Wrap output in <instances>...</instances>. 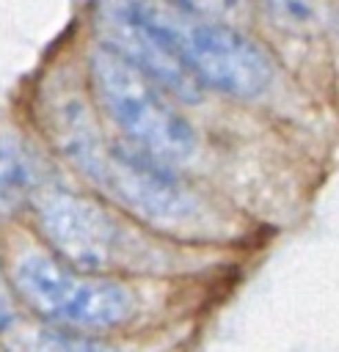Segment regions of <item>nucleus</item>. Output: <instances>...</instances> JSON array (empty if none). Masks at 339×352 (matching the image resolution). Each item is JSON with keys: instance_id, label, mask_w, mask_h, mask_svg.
<instances>
[{"instance_id": "obj_9", "label": "nucleus", "mask_w": 339, "mask_h": 352, "mask_svg": "<svg viewBox=\"0 0 339 352\" xmlns=\"http://www.w3.org/2000/svg\"><path fill=\"white\" fill-rule=\"evenodd\" d=\"M273 22L289 33H314L325 25L322 0H265Z\"/></svg>"}, {"instance_id": "obj_6", "label": "nucleus", "mask_w": 339, "mask_h": 352, "mask_svg": "<svg viewBox=\"0 0 339 352\" xmlns=\"http://www.w3.org/2000/svg\"><path fill=\"white\" fill-rule=\"evenodd\" d=\"M102 30L107 36V47L138 66L149 80H154L163 91H171L176 99L196 102L201 96L198 77L185 66V60L163 41L154 30H149L127 6H116L105 19Z\"/></svg>"}, {"instance_id": "obj_11", "label": "nucleus", "mask_w": 339, "mask_h": 352, "mask_svg": "<svg viewBox=\"0 0 339 352\" xmlns=\"http://www.w3.org/2000/svg\"><path fill=\"white\" fill-rule=\"evenodd\" d=\"M8 319H14V314H11V297H8V289H6L3 275H0V327H3Z\"/></svg>"}, {"instance_id": "obj_1", "label": "nucleus", "mask_w": 339, "mask_h": 352, "mask_svg": "<svg viewBox=\"0 0 339 352\" xmlns=\"http://www.w3.org/2000/svg\"><path fill=\"white\" fill-rule=\"evenodd\" d=\"M127 8L168 41L201 85L240 99L259 96L270 85V58L232 22L193 16L168 0H135Z\"/></svg>"}, {"instance_id": "obj_3", "label": "nucleus", "mask_w": 339, "mask_h": 352, "mask_svg": "<svg viewBox=\"0 0 339 352\" xmlns=\"http://www.w3.org/2000/svg\"><path fill=\"white\" fill-rule=\"evenodd\" d=\"M88 72L107 118L130 138L135 148L163 165L182 162L193 154V126L168 102L165 91L138 66L107 44H99L88 58Z\"/></svg>"}, {"instance_id": "obj_5", "label": "nucleus", "mask_w": 339, "mask_h": 352, "mask_svg": "<svg viewBox=\"0 0 339 352\" xmlns=\"http://www.w3.org/2000/svg\"><path fill=\"white\" fill-rule=\"evenodd\" d=\"M33 209L47 242L80 272H102L130 253L127 228L91 198L47 187L33 195Z\"/></svg>"}, {"instance_id": "obj_12", "label": "nucleus", "mask_w": 339, "mask_h": 352, "mask_svg": "<svg viewBox=\"0 0 339 352\" xmlns=\"http://www.w3.org/2000/svg\"><path fill=\"white\" fill-rule=\"evenodd\" d=\"M336 36H339V33H336Z\"/></svg>"}, {"instance_id": "obj_7", "label": "nucleus", "mask_w": 339, "mask_h": 352, "mask_svg": "<svg viewBox=\"0 0 339 352\" xmlns=\"http://www.w3.org/2000/svg\"><path fill=\"white\" fill-rule=\"evenodd\" d=\"M0 344L6 352H119L116 346L80 330L22 319H8L0 327Z\"/></svg>"}, {"instance_id": "obj_10", "label": "nucleus", "mask_w": 339, "mask_h": 352, "mask_svg": "<svg viewBox=\"0 0 339 352\" xmlns=\"http://www.w3.org/2000/svg\"><path fill=\"white\" fill-rule=\"evenodd\" d=\"M176 8L204 16V19H218V22H237L248 14V0H168Z\"/></svg>"}, {"instance_id": "obj_2", "label": "nucleus", "mask_w": 339, "mask_h": 352, "mask_svg": "<svg viewBox=\"0 0 339 352\" xmlns=\"http://www.w3.org/2000/svg\"><path fill=\"white\" fill-rule=\"evenodd\" d=\"M91 132L94 129L85 118L63 121L61 135L66 157L124 209L160 226L187 223L198 212V195L174 179L163 162L143 154L132 143L110 146Z\"/></svg>"}, {"instance_id": "obj_4", "label": "nucleus", "mask_w": 339, "mask_h": 352, "mask_svg": "<svg viewBox=\"0 0 339 352\" xmlns=\"http://www.w3.org/2000/svg\"><path fill=\"white\" fill-rule=\"evenodd\" d=\"M14 289L47 322L72 330H107L130 319L135 300L116 280L80 272L44 253H25L14 264Z\"/></svg>"}, {"instance_id": "obj_8", "label": "nucleus", "mask_w": 339, "mask_h": 352, "mask_svg": "<svg viewBox=\"0 0 339 352\" xmlns=\"http://www.w3.org/2000/svg\"><path fill=\"white\" fill-rule=\"evenodd\" d=\"M39 192V168L14 140L0 138V217H8Z\"/></svg>"}]
</instances>
